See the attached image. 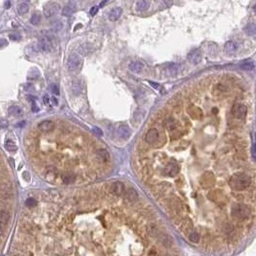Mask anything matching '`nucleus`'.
Masks as SVG:
<instances>
[{"mask_svg":"<svg viewBox=\"0 0 256 256\" xmlns=\"http://www.w3.org/2000/svg\"><path fill=\"white\" fill-rule=\"evenodd\" d=\"M40 20H41V15L39 14V13H35V14H33V15L31 16V19H30V22H31V24L32 25H39V22H40Z\"/></svg>","mask_w":256,"mask_h":256,"instance_id":"28","label":"nucleus"},{"mask_svg":"<svg viewBox=\"0 0 256 256\" xmlns=\"http://www.w3.org/2000/svg\"><path fill=\"white\" fill-rule=\"evenodd\" d=\"M166 71L169 75H175L176 72H178V65L175 64H170L166 68Z\"/></svg>","mask_w":256,"mask_h":256,"instance_id":"30","label":"nucleus"},{"mask_svg":"<svg viewBox=\"0 0 256 256\" xmlns=\"http://www.w3.org/2000/svg\"><path fill=\"white\" fill-rule=\"evenodd\" d=\"M231 214L236 219H246L250 216V210L246 205L238 204H235L232 206Z\"/></svg>","mask_w":256,"mask_h":256,"instance_id":"2","label":"nucleus"},{"mask_svg":"<svg viewBox=\"0 0 256 256\" xmlns=\"http://www.w3.org/2000/svg\"><path fill=\"white\" fill-rule=\"evenodd\" d=\"M60 11V6L56 2H50L43 8V14L45 17H52Z\"/></svg>","mask_w":256,"mask_h":256,"instance_id":"4","label":"nucleus"},{"mask_svg":"<svg viewBox=\"0 0 256 256\" xmlns=\"http://www.w3.org/2000/svg\"><path fill=\"white\" fill-rule=\"evenodd\" d=\"M63 180H64V182L66 183V184L72 183V182L75 180V175H73V174H71V173L65 174V175L63 176Z\"/></svg>","mask_w":256,"mask_h":256,"instance_id":"29","label":"nucleus"},{"mask_svg":"<svg viewBox=\"0 0 256 256\" xmlns=\"http://www.w3.org/2000/svg\"><path fill=\"white\" fill-rule=\"evenodd\" d=\"M246 112H248V109H246V105H244L242 104H235L232 108V114L237 119L246 118Z\"/></svg>","mask_w":256,"mask_h":256,"instance_id":"5","label":"nucleus"},{"mask_svg":"<svg viewBox=\"0 0 256 256\" xmlns=\"http://www.w3.org/2000/svg\"><path fill=\"white\" fill-rule=\"evenodd\" d=\"M189 114H190L192 117H194V118H199V117H200L202 115V112H201V110L199 108L193 107V108L189 109Z\"/></svg>","mask_w":256,"mask_h":256,"instance_id":"26","label":"nucleus"},{"mask_svg":"<svg viewBox=\"0 0 256 256\" xmlns=\"http://www.w3.org/2000/svg\"><path fill=\"white\" fill-rule=\"evenodd\" d=\"M253 11H254V13L256 14V4L254 5V7H253Z\"/></svg>","mask_w":256,"mask_h":256,"instance_id":"47","label":"nucleus"},{"mask_svg":"<svg viewBox=\"0 0 256 256\" xmlns=\"http://www.w3.org/2000/svg\"><path fill=\"white\" fill-rule=\"evenodd\" d=\"M82 65V59L76 53L74 54H71L68 58L67 60V68L70 70V71H76V70L80 69Z\"/></svg>","mask_w":256,"mask_h":256,"instance_id":"3","label":"nucleus"},{"mask_svg":"<svg viewBox=\"0 0 256 256\" xmlns=\"http://www.w3.org/2000/svg\"><path fill=\"white\" fill-rule=\"evenodd\" d=\"M26 205L29 206V207L36 206L37 205V200L35 199H28L27 200H26Z\"/></svg>","mask_w":256,"mask_h":256,"instance_id":"34","label":"nucleus"},{"mask_svg":"<svg viewBox=\"0 0 256 256\" xmlns=\"http://www.w3.org/2000/svg\"><path fill=\"white\" fill-rule=\"evenodd\" d=\"M9 218H10V216H9L8 212H6L5 210H2L1 211V215H0V221H1V229H2V231L4 230L5 225L8 224Z\"/></svg>","mask_w":256,"mask_h":256,"instance_id":"23","label":"nucleus"},{"mask_svg":"<svg viewBox=\"0 0 256 256\" xmlns=\"http://www.w3.org/2000/svg\"><path fill=\"white\" fill-rule=\"evenodd\" d=\"M164 173L166 175H169V176H175L176 175V174L179 173V167L176 166L175 164L174 163H171V164H168L164 169Z\"/></svg>","mask_w":256,"mask_h":256,"instance_id":"15","label":"nucleus"},{"mask_svg":"<svg viewBox=\"0 0 256 256\" xmlns=\"http://www.w3.org/2000/svg\"><path fill=\"white\" fill-rule=\"evenodd\" d=\"M9 38H10L12 40H19L20 39V36L19 34H11L10 36H9Z\"/></svg>","mask_w":256,"mask_h":256,"instance_id":"37","label":"nucleus"},{"mask_svg":"<svg viewBox=\"0 0 256 256\" xmlns=\"http://www.w3.org/2000/svg\"><path fill=\"white\" fill-rule=\"evenodd\" d=\"M117 134L121 139H128L130 136V130L126 125H121L117 129Z\"/></svg>","mask_w":256,"mask_h":256,"instance_id":"11","label":"nucleus"},{"mask_svg":"<svg viewBox=\"0 0 256 256\" xmlns=\"http://www.w3.org/2000/svg\"><path fill=\"white\" fill-rule=\"evenodd\" d=\"M28 11H29V5L27 3L22 2V3L17 5V12H19V14L23 15L25 14H27Z\"/></svg>","mask_w":256,"mask_h":256,"instance_id":"25","label":"nucleus"},{"mask_svg":"<svg viewBox=\"0 0 256 256\" xmlns=\"http://www.w3.org/2000/svg\"><path fill=\"white\" fill-rule=\"evenodd\" d=\"M129 68H130V71H132V72L139 73V72H141L144 69V64L141 63V61H139V60H134V61H131V63L130 64Z\"/></svg>","mask_w":256,"mask_h":256,"instance_id":"14","label":"nucleus"},{"mask_svg":"<svg viewBox=\"0 0 256 256\" xmlns=\"http://www.w3.org/2000/svg\"><path fill=\"white\" fill-rule=\"evenodd\" d=\"M94 130H97V132H98V134L102 135V130H98V129H97V128H95Z\"/></svg>","mask_w":256,"mask_h":256,"instance_id":"45","label":"nucleus"},{"mask_svg":"<svg viewBox=\"0 0 256 256\" xmlns=\"http://www.w3.org/2000/svg\"><path fill=\"white\" fill-rule=\"evenodd\" d=\"M51 100H52L53 104H54L55 105H58V103H57L58 101H57V99H56V98H54V97H52V99H51Z\"/></svg>","mask_w":256,"mask_h":256,"instance_id":"42","label":"nucleus"},{"mask_svg":"<svg viewBox=\"0 0 256 256\" xmlns=\"http://www.w3.org/2000/svg\"><path fill=\"white\" fill-rule=\"evenodd\" d=\"M150 7L149 0H139L135 4V10L138 12H144L148 10Z\"/></svg>","mask_w":256,"mask_h":256,"instance_id":"17","label":"nucleus"},{"mask_svg":"<svg viewBox=\"0 0 256 256\" xmlns=\"http://www.w3.org/2000/svg\"><path fill=\"white\" fill-rule=\"evenodd\" d=\"M253 153H254V155H255V157H256V144H255L254 147H253Z\"/></svg>","mask_w":256,"mask_h":256,"instance_id":"46","label":"nucleus"},{"mask_svg":"<svg viewBox=\"0 0 256 256\" xmlns=\"http://www.w3.org/2000/svg\"><path fill=\"white\" fill-rule=\"evenodd\" d=\"M8 110H9V113H10L11 115L15 116V117L21 116L22 114H23L22 109L20 107H19V105H11Z\"/></svg>","mask_w":256,"mask_h":256,"instance_id":"21","label":"nucleus"},{"mask_svg":"<svg viewBox=\"0 0 256 256\" xmlns=\"http://www.w3.org/2000/svg\"><path fill=\"white\" fill-rule=\"evenodd\" d=\"M76 10V5L73 2H70L67 5H65L63 9V15L64 16H70Z\"/></svg>","mask_w":256,"mask_h":256,"instance_id":"16","label":"nucleus"},{"mask_svg":"<svg viewBox=\"0 0 256 256\" xmlns=\"http://www.w3.org/2000/svg\"><path fill=\"white\" fill-rule=\"evenodd\" d=\"M225 51L227 54H233L236 51V44L233 41H227L225 45Z\"/></svg>","mask_w":256,"mask_h":256,"instance_id":"24","label":"nucleus"},{"mask_svg":"<svg viewBox=\"0 0 256 256\" xmlns=\"http://www.w3.org/2000/svg\"><path fill=\"white\" fill-rule=\"evenodd\" d=\"M157 140H158V131L155 129L149 130L147 131V134H146V136H145L146 142L150 145H153L156 142Z\"/></svg>","mask_w":256,"mask_h":256,"instance_id":"6","label":"nucleus"},{"mask_svg":"<svg viewBox=\"0 0 256 256\" xmlns=\"http://www.w3.org/2000/svg\"><path fill=\"white\" fill-rule=\"evenodd\" d=\"M250 181L251 180L249 175L245 174H235L231 176L230 180H229V185L234 190L242 191L250 186Z\"/></svg>","mask_w":256,"mask_h":256,"instance_id":"1","label":"nucleus"},{"mask_svg":"<svg viewBox=\"0 0 256 256\" xmlns=\"http://www.w3.org/2000/svg\"><path fill=\"white\" fill-rule=\"evenodd\" d=\"M5 147H6V149L8 150L9 152H12V153L16 152V150H17V147L13 142H7L5 144Z\"/></svg>","mask_w":256,"mask_h":256,"instance_id":"33","label":"nucleus"},{"mask_svg":"<svg viewBox=\"0 0 256 256\" xmlns=\"http://www.w3.org/2000/svg\"><path fill=\"white\" fill-rule=\"evenodd\" d=\"M11 6V3H10V1H7L6 3H5V7H6V9H9V7Z\"/></svg>","mask_w":256,"mask_h":256,"instance_id":"44","label":"nucleus"},{"mask_svg":"<svg viewBox=\"0 0 256 256\" xmlns=\"http://www.w3.org/2000/svg\"><path fill=\"white\" fill-rule=\"evenodd\" d=\"M51 91L53 92V94L54 95H60V89H59V87L57 85H51Z\"/></svg>","mask_w":256,"mask_h":256,"instance_id":"36","label":"nucleus"},{"mask_svg":"<svg viewBox=\"0 0 256 256\" xmlns=\"http://www.w3.org/2000/svg\"><path fill=\"white\" fill-rule=\"evenodd\" d=\"M192 227H193V224L190 219L184 220L180 225V229L183 233H190L192 230Z\"/></svg>","mask_w":256,"mask_h":256,"instance_id":"18","label":"nucleus"},{"mask_svg":"<svg viewBox=\"0 0 256 256\" xmlns=\"http://www.w3.org/2000/svg\"><path fill=\"white\" fill-rule=\"evenodd\" d=\"M188 60H190V63L194 64H198L200 63L201 60V53L200 50H194L192 51L190 54L188 55Z\"/></svg>","mask_w":256,"mask_h":256,"instance_id":"13","label":"nucleus"},{"mask_svg":"<svg viewBox=\"0 0 256 256\" xmlns=\"http://www.w3.org/2000/svg\"><path fill=\"white\" fill-rule=\"evenodd\" d=\"M43 103L45 104V105H47V104L49 103V97H48L47 95L43 97Z\"/></svg>","mask_w":256,"mask_h":256,"instance_id":"41","label":"nucleus"},{"mask_svg":"<svg viewBox=\"0 0 256 256\" xmlns=\"http://www.w3.org/2000/svg\"><path fill=\"white\" fill-rule=\"evenodd\" d=\"M232 230H233V227H232L231 225H225V231H226L227 233L231 232Z\"/></svg>","mask_w":256,"mask_h":256,"instance_id":"39","label":"nucleus"},{"mask_svg":"<svg viewBox=\"0 0 256 256\" xmlns=\"http://www.w3.org/2000/svg\"><path fill=\"white\" fill-rule=\"evenodd\" d=\"M200 239V236L199 234V232L197 231H191L189 234V240L193 243H198Z\"/></svg>","mask_w":256,"mask_h":256,"instance_id":"31","label":"nucleus"},{"mask_svg":"<svg viewBox=\"0 0 256 256\" xmlns=\"http://www.w3.org/2000/svg\"><path fill=\"white\" fill-rule=\"evenodd\" d=\"M162 243L165 245V246H171V244H172V239L170 237H168V236H164V238L162 239Z\"/></svg>","mask_w":256,"mask_h":256,"instance_id":"35","label":"nucleus"},{"mask_svg":"<svg viewBox=\"0 0 256 256\" xmlns=\"http://www.w3.org/2000/svg\"><path fill=\"white\" fill-rule=\"evenodd\" d=\"M84 90V84L82 81H75L72 85V91L75 95L81 94Z\"/></svg>","mask_w":256,"mask_h":256,"instance_id":"19","label":"nucleus"},{"mask_svg":"<svg viewBox=\"0 0 256 256\" xmlns=\"http://www.w3.org/2000/svg\"><path fill=\"white\" fill-rule=\"evenodd\" d=\"M200 183L201 185L204 186V188H207L209 186H212L214 184V178H213V175L211 173H206L202 175L201 178V180H200Z\"/></svg>","mask_w":256,"mask_h":256,"instance_id":"9","label":"nucleus"},{"mask_svg":"<svg viewBox=\"0 0 256 256\" xmlns=\"http://www.w3.org/2000/svg\"><path fill=\"white\" fill-rule=\"evenodd\" d=\"M125 185L123 184L122 182L120 181H116L115 183L112 184L111 186V192L114 194V195H117V196H121L123 194L125 193Z\"/></svg>","mask_w":256,"mask_h":256,"instance_id":"10","label":"nucleus"},{"mask_svg":"<svg viewBox=\"0 0 256 256\" xmlns=\"http://www.w3.org/2000/svg\"><path fill=\"white\" fill-rule=\"evenodd\" d=\"M38 128L39 130H41L43 132H49L55 129V124L50 120H44L39 123Z\"/></svg>","mask_w":256,"mask_h":256,"instance_id":"8","label":"nucleus"},{"mask_svg":"<svg viewBox=\"0 0 256 256\" xmlns=\"http://www.w3.org/2000/svg\"><path fill=\"white\" fill-rule=\"evenodd\" d=\"M97 156H98V158H100L101 160L103 161H107L109 158V153L105 151V150H99L98 152H97Z\"/></svg>","mask_w":256,"mask_h":256,"instance_id":"27","label":"nucleus"},{"mask_svg":"<svg viewBox=\"0 0 256 256\" xmlns=\"http://www.w3.org/2000/svg\"><path fill=\"white\" fill-rule=\"evenodd\" d=\"M126 196L128 198L129 200L130 201H135L138 199V193L136 192V190L132 187H130L127 189L126 191Z\"/></svg>","mask_w":256,"mask_h":256,"instance_id":"20","label":"nucleus"},{"mask_svg":"<svg viewBox=\"0 0 256 256\" xmlns=\"http://www.w3.org/2000/svg\"><path fill=\"white\" fill-rule=\"evenodd\" d=\"M38 47L42 52H50L52 49V44L48 38H40L38 41Z\"/></svg>","mask_w":256,"mask_h":256,"instance_id":"7","label":"nucleus"},{"mask_svg":"<svg viewBox=\"0 0 256 256\" xmlns=\"http://www.w3.org/2000/svg\"><path fill=\"white\" fill-rule=\"evenodd\" d=\"M254 64L252 63V61H245V63H243L241 64V68L244 69V70H252L254 68Z\"/></svg>","mask_w":256,"mask_h":256,"instance_id":"32","label":"nucleus"},{"mask_svg":"<svg viewBox=\"0 0 256 256\" xmlns=\"http://www.w3.org/2000/svg\"><path fill=\"white\" fill-rule=\"evenodd\" d=\"M164 2H165L166 6L169 7V8L173 5V0H164Z\"/></svg>","mask_w":256,"mask_h":256,"instance_id":"40","label":"nucleus"},{"mask_svg":"<svg viewBox=\"0 0 256 256\" xmlns=\"http://www.w3.org/2000/svg\"><path fill=\"white\" fill-rule=\"evenodd\" d=\"M98 9H99V8L97 7V6H94V7H92V8L90 9V12H89V13H90V14H91V15H94V14H96V13L98 12Z\"/></svg>","mask_w":256,"mask_h":256,"instance_id":"38","label":"nucleus"},{"mask_svg":"<svg viewBox=\"0 0 256 256\" xmlns=\"http://www.w3.org/2000/svg\"><path fill=\"white\" fill-rule=\"evenodd\" d=\"M245 33L250 35V36H254L256 35V23L255 22H250L246 26L244 29Z\"/></svg>","mask_w":256,"mask_h":256,"instance_id":"22","label":"nucleus"},{"mask_svg":"<svg viewBox=\"0 0 256 256\" xmlns=\"http://www.w3.org/2000/svg\"><path fill=\"white\" fill-rule=\"evenodd\" d=\"M122 13H123V10L122 8L120 7H116V8H113L112 10L109 13V19L112 22L116 21L117 19H120V16L122 15Z\"/></svg>","mask_w":256,"mask_h":256,"instance_id":"12","label":"nucleus"},{"mask_svg":"<svg viewBox=\"0 0 256 256\" xmlns=\"http://www.w3.org/2000/svg\"><path fill=\"white\" fill-rule=\"evenodd\" d=\"M150 84H151V85H152L153 86H155V88H158V87H159V85H158L157 84H155V83H153V82H150Z\"/></svg>","mask_w":256,"mask_h":256,"instance_id":"43","label":"nucleus"}]
</instances>
